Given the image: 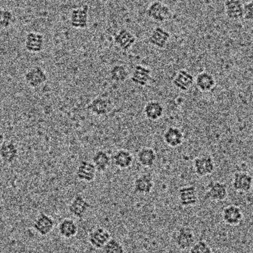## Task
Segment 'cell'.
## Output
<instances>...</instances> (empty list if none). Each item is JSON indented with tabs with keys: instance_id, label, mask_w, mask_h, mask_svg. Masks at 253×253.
I'll return each instance as SVG.
<instances>
[{
	"instance_id": "32",
	"label": "cell",
	"mask_w": 253,
	"mask_h": 253,
	"mask_svg": "<svg viewBox=\"0 0 253 253\" xmlns=\"http://www.w3.org/2000/svg\"><path fill=\"white\" fill-rule=\"evenodd\" d=\"M102 249L104 253H125L124 247L121 242L112 238Z\"/></svg>"
},
{
	"instance_id": "2",
	"label": "cell",
	"mask_w": 253,
	"mask_h": 253,
	"mask_svg": "<svg viewBox=\"0 0 253 253\" xmlns=\"http://www.w3.org/2000/svg\"><path fill=\"white\" fill-rule=\"evenodd\" d=\"M193 169L199 177H206L212 175L215 170V163L212 156L202 155L193 160Z\"/></svg>"
},
{
	"instance_id": "23",
	"label": "cell",
	"mask_w": 253,
	"mask_h": 253,
	"mask_svg": "<svg viewBox=\"0 0 253 253\" xmlns=\"http://www.w3.org/2000/svg\"><path fill=\"white\" fill-rule=\"evenodd\" d=\"M164 141L169 147L175 148L184 142V135L181 129L176 126H169L164 132Z\"/></svg>"
},
{
	"instance_id": "27",
	"label": "cell",
	"mask_w": 253,
	"mask_h": 253,
	"mask_svg": "<svg viewBox=\"0 0 253 253\" xmlns=\"http://www.w3.org/2000/svg\"><path fill=\"white\" fill-rule=\"evenodd\" d=\"M78 225L71 218H65L58 225L59 236L65 239H71L75 237L78 233Z\"/></svg>"
},
{
	"instance_id": "12",
	"label": "cell",
	"mask_w": 253,
	"mask_h": 253,
	"mask_svg": "<svg viewBox=\"0 0 253 253\" xmlns=\"http://www.w3.org/2000/svg\"><path fill=\"white\" fill-rule=\"evenodd\" d=\"M97 172V169L93 162L82 161L77 167L76 175L80 181L90 183L96 179Z\"/></svg>"
},
{
	"instance_id": "20",
	"label": "cell",
	"mask_w": 253,
	"mask_h": 253,
	"mask_svg": "<svg viewBox=\"0 0 253 253\" xmlns=\"http://www.w3.org/2000/svg\"><path fill=\"white\" fill-rule=\"evenodd\" d=\"M154 187L153 178L150 174H142L135 178L133 184L134 193L136 194L147 195L151 193Z\"/></svg>"
},
{
	"instance_id": "10",
	"label": "cell",
	"mask_w": 253,
	"mask_h": 253,
	"mask_svg": "<svg viewBox=\"0 0 253 253\" xmlns=\"http://www.w3.org/2000/svg\"><path fill=\"white\" fill-rule=\"evenodd\" d=\"M178 199L180 205L184 208L195 206L199 202L197 189L193 185L181 187L178 190Z\"/></svg>"
},
{
	"instance_id": "24",
	"label": "cell",
	"mask_w": 253,
	"mask_h": 253,
	"mask_svg": "<svg viewBox=\"0 0 253 253\" xmlns=\"http://www.w3.org/2000/svg\"><path fill=\"white\" fill-rule=\"evenodd\" d=\"M136 42L135 36L126 28L120 30L115 37H114V42L124 51H127Z\"/></svg>"
},
{
	"instance_id": "8",
	"label": "cell",
	"mask_w": 253,
	"mask_h": 253,
	"mask_svg": "<svg viewBox=\"0 0 253 253\" xmlns=\"http://www.w3.org/2000/svg\"><path fill=\"white\" fill-rule=\"evenodd\" d=\"M55 227V221L51 216L44 212H40L34 220L33 228L40 236L50 234Z\"/></svg>"
},
{
	"instance_id": "31",
	"label": "cell",
	"mask_w": 253,
	"mask_h": 253,
	"mask_svg": "<svg viewBox=\"0 0 253 253\" xmlns=\"http://www.w3.org/2000/svg\"><path fill=\"white\" fill-rule=\"evenodd\" d=\"M14 21V15L11 10L0 7V28H9Z\"/></svg>"
},
{
	"instance_id": "16",
	"label": "cell",
	"mask_w": 253,
	"mask_h": 253,
	"mask_svg": "<svg viewBox=\"0 0 253 253\" xmlns=\"http://www.w3.org/2000/svg\"><path fill=\"white\" fill-rule=\"evenodd\" d=\"M194 83L195 78L193 74L184 69L178 71L172 80V84L174 87L181 92L190 90Z\"/></svg>"
},
{
	"instance_id": "17",
	"label": "cell",
	"mask_w": 253,
	"mask_h": 253,
	"mask_svg": "<svg viewBox=\"0 0 253 253\" xmlns=\"http://www.w3.org/2000/svg\"><path fill=\"white\" fill-rule=\"evenodd\" d=\"M151 70L141 65H137L134 67L130 77L131 82L135 85L140 86V87L147 86L151 80Z\"/></svg>"
},
{
	"instance_id": "14",
	"label": "cell",
	"mask_w": 253,
	"mask_h": 253,
	"mask_svg": "<svg viewBox=\"0 0 253 253\" xmlns=\"http://www.w3.org/2000/svg\"><path fill=\"white\" fill-rule=\"evenodd\" d=\"M25 50L31 53H39L44 47V37L42 34L35 31L28 33L24 42Z\"/></svg>"
},
{
	"instance_id": "13",
	"label": "cell",
	"mask_w": 253,
	"mask_h": 253,
	"mask_svg": "<svg viewBox=\"0 0 253 253\" xmlns=\"http://www.w3.org/2000/svg\"><path fill=\"white\" fill-rule=\"evenodd\" d=\"M221 218L224 224L231 227H236L243 221L244 213L239 207L233 205H228L223 210Z\"/></svg>"
},
{
	"instance_id": "26",
	"label": "cell",
	"mask_w": 253,
	"mask_h": 253,
	"mask_svg": "<svg viewBox=\"0 0 253 253\" xmlns=\"http://www.w3.org/2000/svg\"><path fill=\"white\" fill-rule=\"evenodd\" d=\"M111 159L115 167L120 169H126L130 168L134 160L132 153L124 149L117 150L113 155Z\"/></svg>"
},
{
	"instance_id": "15",
	"label": "cell",
	"mask_w": 253,
	"mask_h": 253,
	"mask_svg": "<svg viewBox=\"0 0 253 253\" xmlns=\"http://www.w3.org/2000/svg\"><path fill=\"white\" fill-rule=\"evenodd\" d=\"M111 239V233L103 227H96L88 235L89 243L93 248L98 250L102 249Z\"/></svg>"
},
{
	"instance_id": "1",
	"label": "cell",
	"mask_w": 253,
	"mask_h": 253,
	"mask_svg": "<svg viewBox=\"0 0 253 253\" xmlns=\"http://www.w3.org/2000/svg\"><path fill=\"white\" fill-rule=\"evenodd\" d=\"M48 80L46 71L42 67L35 65L31 67L24 74V81L31 88H39L45 84Z\"/></svg>"
},
{
	"instance_id": "30",
	"label": "cell",
	"mask_w": 253,
	"mask_h": 253,
	"mask_svg": "<svg viewBox=\"0 0 253 253\" xmlns=\"http://www.w3.org/2000/svg\"><path fill=\"white\" fill-rule=\"evenodd\" d=\"M129 74L127 68L124 65H116L110 71V77L114 83H123L128 80Z\"/></svg>"
},
{
	"instance_id": "11",
	"label": "cell",
	"mask_w": 253,
	"mask_h": 253,
	"mask_svg": "<svg viewBox=\"0 0 253 253\" xmlns=\"http://www.w3.org/2000/svg\"><path fill=\"white\" fill-rule=\"evenodd\" d=\"M232 186L239 193H248L253 187V177L247 172H236L233 174Z\"/></svg>"
},
{
	"instance_id": "22",
	"label": "cell",
	"mask_w": 253,
	"mask_h": 253,
	"mask_svg": "<svg viewBox=\"0 0 253 253\" xmlns=\"http://www.w3.org/2000/svg\"><path fill=\"white\" fill-rule=\"evenodd\" d=\"M224 12L231 20H240L244 18V4L241 0H226Z\"/></svg>"
},
{
	"instance_id": "6",
	"label": "cell",
	"mask_w": 253,
	"mask_h": 253,
	"mask_svg": "<svg viewBox=\"0 0 253 253\" xmlns=\"http://www.w3.org/2000/svg\"><path fill=\"white\" fill-rule=\"evenodd\" d=\"M91 207V204L87 202L83 195L77 194L68 205V212L78 219L82 220Z\"/></svg>"
},
{
	"instance_id": "7",
	"label": "cell",
	"mask_w": 253,
	"mask_h": 253,
	"mask_svg": "<svg viewBox=\"0 0 253 253\" xmlns=\"http://www.w3.org/2000/svg\"><path fill=\"white\" fill-rule=\"evenodd\" d=\"M87 109L93 115L105 117L112 110V102L109 98L98 96L87 105Z\"/></svg>"
},
{
	"instance_id": "33",
	"label": "cell",
	"mask_w": 253,
	"mask_h": 253,
	"mask_svg": "<svg viewBox=\"0 0 253 253\" xmlns=\"http://www.w3.org/2000/svg\"><path fill=\"white\" fill-rule=\"evenodd\" d=\"M190 253H212V248L205 241L196 242L190 249Z\"/></svg>"
},
{
	"instance_id": "4",
	"label": "cell",
	"mask_w": 253,
	"mask_h": 253,
	"mask_svg": "<svg viewBox=\"0 0 253 253\" xmlns=\"http://www.w3.org/2000/svg\"><path fill=\"white\" fill-rule=\"evenodd\" d=\"M174 242L178 249L187 251L196 243L194 232L189 227H181L174 236Z\"/></svg>"
},
{
	"instance_id": "21",
	"label": "cell",
	"mask_w": 253,
	"mask_h": 253,
	"mask_svg": "<svg viewBox=\"0 0 253 253\" xmlns=\"http://www.w3.org/2000/svg\"><path fill=\"white\" fill-rule=\"evenodd\" d=\"M170 37V34L168 31L161 27H156L149 37L148 42L157 48L164 49L166 47Z\"/></svg>"
},
{
	"instance_id": "19",
	"label": "cell",
	"mask_w": 253,
	"mask_h": 253,
	"mask_svg": "<svg viewBox=\"0 0 253 253\" xmlns=\"http://www.w3.org/2000/svg\"><path fill=\"white\" fill-rule=\"evenodd\" d=\"M195 84L198 90L202 93L212 91L216 85V80L211 73L203 71L199 73L195 78Z\"/></svg>"
},
{
	"instance_id": "5",
	"label": "cell",
	"mask_w": 253,
	"mask_h": 253,
	"mask_svg": "<svg viewBox=\"0 0 253 253\" xmlns=\"http://www.w3.org/2000/svg\"><path fill=\"white\" fill-rule=\"evenodd\" d=\"M228 196L227 184L221 181H211L207 186L205 199L212 202H223Z\"/></svg>"
},
{
	"instance_id": "36",
	"label": "cell",
	"mask_w": 253,
	"mask_h": 253,
	"mask_svg": "<svg viewBox=\"0 0 253 253\" xmlns=\"http://www.w3.org/2000/svg\"><path fill=\"white\" fill-rule=\"evenodd\" d=\"M251 135H252V137L253 138V126L252 129H251Z\"/></svg>"
},
{
	"instance_id": "3",
	"label": "cell",
	"mask_w": 253,
	"mask_h": 253,
	"mask_svg": "<svg viewBox=\"0 0 253 253\" xmlns=\"http://www.w3.org/2000/svg\"><path fill=\"white\" fill-rule=\"evenodd\" d=\"M147 17L156 22H165L172 16L170 9L162 1H154L147 10Z\"/></svg>"
},
{
	"instance_id": "9",
	"label": "cell",
	"mask_w": 253,
	"mask_h": 253,
	"mask_svg": "<svg viewBox=\"0 0 253 253\" xmlns=\"http://www.w3.org/2000/svg\"><path fill=\"white\" fill-rule=\"evenodd\" d=\"M89 6L84 4L82 7L74 9L70 15V23L77 29H85L88 25Z\"/></svg>"
},
{
	"instance_id": "29",
	"label": "cell",
	"mask_w": 253,
	"mask_h": 253,
	"mask_svg": "<svg viewBox=\"0 0 253 253\" xmlns=\"http://www.w3.org/2000/svg\"><path fill=\"white\" fill-rule=\"evenodd\" d=\"M111 162L112 159L111 156L105 150H97L92 158V162L99 172H104L108 170L111 166Z\"/></svg>"
},
{
	"instance_id": "18",
	"label": "cell",
	"mask_w": 253,
	"mask_h": 253,
	"mask_svg": "<svg viewBox=\"0 0 253 253\" xmlns=\"http://www.w3.org/2000/svg\"><path fill=\"white\" fill-rule=\"evenodd\" d=\"M19 155V147L13 141H5L0 146V159L7 165H11L16 162Z\"/></svg>"
},
{
	"instance_id": "35",
	"label": "cell",
	"mask_w": 253,
	"mask_h": 253,
	"mask_svg": "<svg viewBox=\"0 0 253 253\" xmlns=\"http://www.w3.org/2000/svg\"><path fill=\"white\" fill-rule=\"evenodd\" d=\"M5 142V135L1 129H0V146L2 145Z\"/></svg>"
},
{
	"instance_id": "25",
	"label": "cell",
	"mask_w": 253,
	"mask_h": 253,
	"mask_svg": "<svg viewBox=\"0 0 253 253\" xmlns=\"http://www.w3.org/2000/svg\"><path fill=\"white\" fill-rule=\"evenodd\" d=\"M144 116L150 121H158L163 117L165 108L159 101H150L146 104L143 111Z\"/></svg>"
},
{
	"instance_id": "34",
	"label": "cell",
	"mask_w": 253,
	"mask_h": 253,
	"mask_svg": "<svg viewBox=\"0 0 253 253\" xmlns=\"http://www.w3.org/2000/svg\"><path fill=\"white\" fill-rule=\"evenodd\" d=\"M244 19L253 21V0L244 4Z\"/></svg>"
},
{
	"instance_id": "28",
	"label": "cell",
	"mask_w": 253,
	"mask_h": 253,
	"mask_svg": "<svg viewBox=\"0 0 253 253\" xmlns=\"http://www.w3.org/2000/svg\"><path fill=\"white\" fill-rule=\"evenodd\" d=\"M157 155L153 148L142 147L137 153L138 164L144 168H152L156 163Z\"/></svg>"
}]
</instances>
